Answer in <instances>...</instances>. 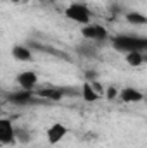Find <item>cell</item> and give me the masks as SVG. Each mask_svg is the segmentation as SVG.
<instances>
[{
  "label": "cell",
  "instance_id": "30bf717a",
  "mask_svg": "<svg viewBox=\"0 0 147 148\" xmlns=\"http://www.w3.org/2000/svg\"><path fill=\"white\" fill-rule=\"evenodd\" d=\"M12 57L19 62H31L33 60V53L28 47H23V45H16L12 48Z\"/></svg>",
  "mask_w": 147,
  "mask_h": 148
},
{
  "label": "cell",
  "instance_id": "7c38bea8",
  "mask_svg": "<svg viewBox=\"0 0 147 148\" xmlns=\"http://www.w3.org/2000/svg\"><path fill=\"white\" fill-rule=\"evenodd\" d=\"M125 60H126L128 66L139 67L146 62V57L142 55V52H128V53H125Z\"/></svg>",
  "mask_w": 147,
  "mask_h": 148
},
{
  "label": "cell",
  "instance_id": "7a4b0ae2",
  "mask_svg": "<svg viewBox=\"0 0 147 148\" xmlns=\"http://www.w3.org/2000/svg\"><path fill=\"white\" fill-rule=\"evenodd\" d=\"M64 14H66L68 19H71V21L78 23V24H83V26L90 24L92 14H90V10L87 9V5H83V3H71V5L66 9Z\"/></svg>",
  "mask_w": 147,
  "mask_h": 148
},
{
  "label": "cell",
  "instance_id": "4fadbf2b",
  "mask_svg": "<svg viewBox=\"0 0 147 148\" xmlns=\"http://www.w3.org/2000/svg\"><path fill=\"white\" fill-rule=\"evenodd\" d=\"M125 19H126V23H130L133 26H144V24H147V16L140 14V12H128Z\"/></svg>",
  "mask_w": 147,
  "mask_h": 148
},
{
  "label": "cell",
  "instance_id": "277c9868",
  "mask_svg": "<svg viewBox=\"0 0 147 148\" xmlns=\"http://www.w3.org/2000/svg\"><path fill=\"white\" fill-rule=\"evenodd\" d=\"M16 141V129L10 119H0V143L10 145Z\"/></svg>",
  "mask_w": 147,
  "mask_h": 148
},
{
  "label": "cell",
  "instance_id": "9c48e42d",
  "mask_svg": "<svg viewBox=\"0 0 147 148\" xmlns=\"http://www.w3.org/2000/svg\"><path fill=\"white\" fill-rule=\"evenodd\" d=\"M9 100L14 103V105H26L30 102H33V95H31V90H19V91H14L9 95Z\"/></svg>",
  "mask_w": 147,
  "mask_h": 148
},
{
  "label": "cell",
  "instance_id": "3957f363",
  "mask_svg": "<svg viewBox=\"0 0 147 148\" xmlns=\"http://www.w3.org/2000/svg\"><path fill=\"white\" fill-rule=\"evenodd\" d=\"M81 35L87 40H94V41H104L109 38V33L104 26L101 24H87L81 28Z\"/></svg>",
  "mask_w": 147,
  "mask_h": 148
},
{
  "label": "cell",
  "instance_id": "9a60e30c",
  "mask_svg": "<svg viewBox=\"0 0 147 148\" xmlns=\"http://www.w3.org/2000/svg\"><path fill=\"white\" fill-rule=\"evenodd\" d=\"M92 86H94V90H95L99 95H102V93H104V86H102L99 81H92Z\"/></svg>",
  "mask_w": 147,
  "mask_h": 148
},
{
  "label": "cell",
  "instance_id": "6da1fadb",
  "mask_svg": "<svg viewBox=\"0 0 147 148\" xmlns=\"http://www.w3.org/2000/svg\"><path fill=\"white\" fill-rule=\"evenodd\" d=\"M112 48L123 53L128 52H144L147 50V38L128 36V35H118L112 38Z\"/></svg>",
  "mask_w": 147,
  "mask_h": 148
},
{
  "label": "cell",
  "instance_id": "ba28073f",
  "mask_svg": "<svg viewBox=\"0 0 147 148\" xmlns=\"http://www.w3.org/2000/svg\"><path fill=\"white\" fill-rule=\"evenodd\" d=\"M119 100L125 102V103H135V102H142L144 100V95L139 90H135L132 86H126V88H123L119 91Z\"/></svg>",
  "mask_w": 147,
  "mask_h": 148
},
{
  "label": "cell",
  "instance_id": "8992f818",
  "mask_svg": "<svg viewBox=\"0 0 147 148\" xmlns=\"http://www.w3.org/2000/svg\"><path fill=\"white\" fill-rule=\"evenodd\" d=\"M16 81H17V84H19L23 90H33L38 83V76H37V73H33V71H23V73L17 74Z\"/></svg>",
  "mask_w": 147,
  "mask_h": 148
},
{
  "label": "cell",
  "instance_id": "5bb4252c",
  "mask_svg": "<svg viewBox=\"0 0 147 148\" xmlns=\"http://www.w3.org/2000/svg\"><path fill=\"white\" fill-rule=\"evenodd\" d=\"M118 97H119V91H118L114 86H111V88L106 90V98H107V100H114V98H118Z\"/></svg>",
  "mask_w": 147,
  "mask_h": 148
},
{
  "label": "cell",
  "instance_id": "8fae6325",
  "mask_svg": "<svg viewBox=\"0 0 147 148\" xmlns=\"http://www.w3.org/2000/svg\"><path fill=\"white\" fill-rule=\"evenodd\" d=\"M81 97H83V100L85 102H95V100H99V93L94 90V86H92V83H83V86H81Z\"/></svg>",
  "mask_w": 147,
  "mask_h": 148
},
{
  "label": "cell",
  "instance_id": "5b68a950",
  "mask_svg": "<svg viewBox=\"0 0 147 148\" xmlns=\"http://www.w3.org/2000/svg\"><path fill=\"white\" fill-rule=\"evenodd\" d=\"M66 134H68V129H66V126L61 124V122H55V124H52V126L47 129V140H49L50 145H57Z\"/></svg>",
  "mask_w": 147,
  "mask_h": 148
},
{
  "label": "cell",
  "instance_id": "2e32d148",
  "mask_svg": "<svg viewBox=\"0 0 147 148\" xmlns=\"http://www.w3.org/2000/svg\"><path fill=\"white\" fill-rule=\"evenodd\" d=\"M146 60H147V57H146Z\"/></svg>",
  "mask_w": 147,
  "mask_h": 148
},
{
  "label": "cell",
  "instance_id": "52a82bcc",
  "mask_svg": "<svg viewBox=\"0 0 147 148\" xmlns=\"http://www.w3.org/2000/svg\"><path fill=\"white\" fill-rule=\"evenodd\" d=\"M68 93H71V91H68L64 88H43V90H38V97H42L45 100H50V102H59Z\"/></svg>",
  "mask_w": 147,
  "mask_h": 148
}]
</instances>
